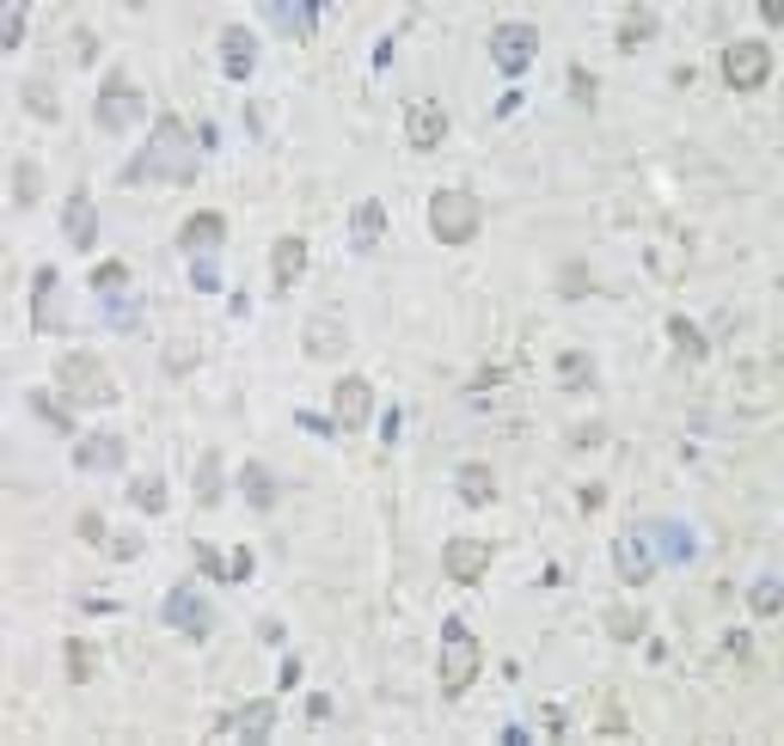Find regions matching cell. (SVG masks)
I'll use <instances>...</instances> for the list:
<instances>
[{"instance_id": "6da1fadb", "label": "cell", "mask_w": 784, "mask_h": 746, "mask_svg": "<svg viewBox=\"0 0 784 746\" xmlns=\"http://www.w3.org/2000/svg\"><path fill=\"white\" fill-rule=\"evenodd\" d=\"M197 166H202V154H197V141H190V129L173 117V111H160L154 117V129H147V147L123 166V183H197Z\"/></svg>"}, {"instance_id": "7a4b0ae2", "label": "cell", "mask_w": 784, "mask_h": 746, "mask_svg": "<svg viewBox=\"0 0 784 746\" xmlns=\"http://www.w3.org/2000/svg\"><path fill=\"white\" fill-rule=\"evenodd\" d=\"M55 386H62L67 404H86V410L117 404V380H111V367L98 361L93 349H67L62 361H55Z\"/></svg>"}, {"instance_id": "3957f363", "label": "cell", "mask_w": 784, "mask_h": 746, "mask_svg": "<svg viewBox=\"0 0 784 746\" xmlns=\"http://www.w3.org/2000/svg\"><path fill=\"white\" fill-rule=\"evenodd\" d=\"M479 668H484L479 637H472L460 618H448V624H441V668H436L441 697H466V692H472V680H479Z\"/></svg>"}, {"instance_id": "277c9868", "label": "cell", "mask_w": 784, "mask_h": 746, "mask_svg": "<svg viewBox=\"0 0 784 746\" xmlns=\"http://www.w3.org/2000/svg\"><path fill=\"white\" fill-rule=\"evenodd\" d=\"M484 227V202L472 197V190H436L429 197V233L441 239V245H472Z\"/></svg>"}, {"instance_id": "5b68a950", "label": "cell", "mask_w": 784, "mask_h": 746, "mask_svg": "<svg viewBox=\"0 0 784 746\" xmlns=\"http://www.w3.org/2000/svg\"><path fill=\"white\" fill-rule=\"evenodd\" d=\"M93 123H98L105 135H129V129H142V123H147V92L129 86L123 74H111L105 86H98V98H93Z\"/></svg>"}, {"instance_id": "8992f818", "label": "cell", "mask_w": 784, "mask_h": 746, "mask_svg": "<svg viewBox=\"0 0 784 746\" xmlns=\"http://www.w3.org/2000/svg\"><path fill=\"white\" fill-rule=\"evenodd\" d=\"M31 330L38 337H62V330H74V306H67V282L55 263H43L38 275H31Z\"/></svg>"}, {"instance_id": "52a82bcc", "label": "cell", "mask_w": 784, "mask_h": 746, "mask_svg": "<svg viewBox=\"0 0 784 746\" xmlns=\"http://www.w3.org/2000/svg\"><path fill=\"white\" fill-rule=\"evenodd\" d=\"M160 618L178 630V637H190V642H202L215 630V606H209V593H202L197 581H178V588L160 600Z\"/></svg>"}, {"instance_id": "ba28073f", "label": "cell", "mask_w": 784, "mask_h": 746, "mask_svg": "<svg viewBox=\"0 0 784 746\" xmlns=\"http://www.w3.org/2000/svg\"><path fill=\"white\" fill-rule=\"evenodd\" d=\"M723 80H730L735 92H760L772 80V43H760V38L730 43V50H723Z\"/></svg>"}, {"instance_id": "9c48e42d", "label": "cell", "mask_w": 784, "mask_h": 746, "mask_svg": "<svg viewBox=\"0 0 784 746\" xmlns=\"http://www.w3.org/2000/svg\"><path fill=\"white\" fill-rule=\"evenodd\" d=\"M533 55H540V31L533 25H496L491 31V62L503 80H521L533 67Z\"/></svg>"}, {"instance_id": "30bf717a", "label": "cell", "mask_w": 784, "mask_h": 746, "mask_svg": "<svg viewBox=\"0 0 784 746\" xmlns=\"http://www.w3.org/2000/svg\"><path fill=\"white\" fill-rule=\"evenodd\" d=\"M491 564H496L491 538H448V545H441V569H448V581H460V588H472Z\"/></svg>"}, {"instance_id": "8fae6325", "label": "cell", "mask_w": 784, "mask_h": 746, "mask_svg": "<svg viewBox=\"0 0 784 746\" xmlns=\"http://www.w3.org/2000/svg\"><path fill=\"white\" fill-rule=\"evenodd\" d=\"M332 422L344 434H356V429L374 422V386L362 380V374H344V380L332 386Z\"/></svg>"}, {"instance_id": "7c38bea8", "label": "cell", "mask_w": 784, "mask_h": 746, "mask_svg": "<svg viewBox=\"0 0 784 746\" xmlns=\"http://www.w3.org/2000/svg\"><path fill=\"white\" fill-rule=\"evenodd\" d=\"M448 129H453V117L436 98H411V105H405V141H411L417 154H436V147L448 141Z\"/></svg>"}, {"instance_id": "4fadbf2b", "label": "cell", "mask_w": 784, "mask_h": 746, "mask_svg": "<svg viewBox=\"0 0 784 746\" xmlns=\"http://www.w3.org/2000/svg\"><path fill=\"white\" fill-rule=\"evenodd\" d=\"M123 459H129L123 434H81V441H74V472H86V477L123 472Z\"/></svg>"}, {"instance_id": "5bb4252c", "label": "cell", "mask_w": 784, "mask_h": 746, "mask_svg": "<svg viewBox=\"0 0 784 746\" xmlns=\"http://www.w3.org/2000/svg\"><path fill=\"white\" fill-rule=\"evenodd\" d=\"M613 569H619V581H631V588H644V581L656 576V550H650V538H644V526L613 538Z\"/></svg>"}, {"instance_id": "9a60e30c", "label": "cell", "mask_w": 784, "mask_h": 746, "mask_svg": "<svg viewBox=\"0 0 784 746\" xmlns=\"http://www.w3.org/2000/svg\"><path fill=\"white\" fill-rule=\"evenodd\" d=\"M62 233H67V245L74 251H98V209H93V190H67V202H62Z\"/></svg>"}, {"instance_id": "2e32d148", "label": "cell", "mask_w": 784, "mask_h": 746, "mask_svg": "<svg viewBox=\"0 0 784 746\" xmlns=\"http://www.w3.org/2000/svg\"><path fill=\"white\" fill-rule=\"evenodd\" d=\"M644 538H650V550L662 557L668 569H687L692 557H699V538H692L680 521H650V526H644Z\"/></svg>"}, {"instance_id": "e0dca14e", "label": "cell", "mask_w": 784, "mask_h": 746, "mask_svg": "<svg viewBox=\"0 0 784 746\" xmlns=\"http://www.w3.org/2000/svg\"><path fill=\"white\" fill-rule=\"evenodd\" d=\"M221 239H227V221L215 209L190 214V221L178 227V251H185V258H221Z\"/></svg>"}, {"instance_id": "ac0fdd59", "label": "cell", "mask_w": 784, "mask_h": 746, "mask_svg": "<svg viewBox=\"0 0 784 746\" xmlns=\"http://www.w3.org/2000/svg\"><path fill=\"white\" fill-rule=\"evenodd\" d=\"M221 74L240 80V86L258 74V38H252L245 25H227V31H221Z\"/></svg>"}, {"instance_id": "d6986e66", "label": "cell", "mask_w": 784, "mask_h": 746, "mask_svg": "<svg viewBox=\"0 0 784 746\" xmlns=\"http://www.w3.org/2000/svg\"><path fill=\"white\" fill-rule=\"evenodd\" d=\"M227 734H233V740H245V746H264L270 734H276V697H252L245 710H233Z\"/></svg>"}, {"instance_id": "ffe728a7", "label": "cell", "mask_w": 784, "mask_h": 746, "mask_svg": "<svg viewBox=\"0 0 784 746\" xmlns=\"http://www.w3.org/2000/svg\"><path fill=\"white\" fill-rule=\"evenodd\" d=\"M306 275V239H276V245H270V288L276 294H294V282H301Z\"/></svg>"}, {"instance_id": "44dd1931", "label": "cell", "mask_w": 784, "mask_h": 746, "mask_svg": "<svg viewBox=\"0 0 784 746\" xmlns=\"http://www.w3.org/2000/svg\"><path fill=\"white\" fill-rule=\"evenodd\" d=\"M301 343H306V355H313V361H344V349H349V330L337 325L332 313H320V318H306Z\"/></svg>"}, {"instance_id": "7402d4cb", "label": "cell", "mask_w": 784, "mask_h": 746, "mask_svg": "<svg viewBox=\"0 0 784 746\" xmlns=\"http://www.w3.org/2000/svg\"><path fill=\"white\" fill-rule=\"evenodd\" d=\"M453 490H460L466 508H491V502H496V472L472 459V465H460V472H453Z\"/></svg>"}, {"instance_id": "603a6c76", "label": "cell", "mask_w": 784, "mask_h": 746, "mask_svg": "<svg viewBox=\"0 0 784 746\" xmlns=\"http://www.w3.org/2000/svg\"><path fill=\"white\" fill-rule=\"evenodd\" d=\"M264 13L276 19L289 38H313V31H320V7H313V0H270Z\"/></svg>"}, {"instance_id": "cb8c5ba5", "label": "cell", "mask_w": 784, "mask_h": 746, "mask_svg": "<svg viewBox=\"0 0 784 746\" xmlns=\"http://www.w3.org/2000/svg\"><path fill=\"white\" fill-rule=\"evenodd\" d=\"M662 38V13H656V7H631V13L619 19V50H644V43H656Z\"/></svg>"}, {"instance_id": "d4e9b609", "label": "cell", "mask_w": 784, "mask_h": 746, "mask_svg": "<svg viewBox=\"0 0 784 746\" xmlns=\"http://www.w3.org/2000/svg\"><path fill=\"white\" fill-rule=\"evenodd\" d=\"M240 490H245V502H252L258 514H270V508H276V496H282L276 472H270V465H258V459H245V472H240Z\"/></svg>"}, {"instance_id": "484cf974", "label": "cell", "mask_w": 784, "mask_h": 746, "mask_svg": "<svg viewBox=\"0 0 784 746\" xmlns=\"http://www.w3.org/2000/svg\"><path fill=\"white\" fill-rule=\"evenodd\" d=\"M98 318H105L111 330H123V337H129V330H142L147 306L135 301V294H98Z\"/></svg>"}, {"instance_id": "4316f807", "label": "cell", "mask_w": 784, "mask_h": 746, "mask_svg": "<svg viewBox=\"0 0 784 746\" xmlns=\"http://www.w3.org/2000/svg\"><path fill=\"white\" fill-rule=\"evenodd\" d=\"M62 661H67V680H74V685H93V680H98V668H105L98 642H86V637H67Z\"/></svg>"}, {"instance_id": "83f0119b", "label": "cell", "mask_w": 784, "mask_h": 746, "mask_svg": "<svg viewBox=\"0 0 784 746\" xmlns=\"http://www.w3.org/2000/svg\"><path fill=\"white\" fill-rule=\"evenodd\" d=\"M380 233H386V209H380V202H356V214H349V245H356V251H374V245H380Z\"/></svg>"}, {"instance_id": "f1b7e54d", "label": "cell", "mask_w": 784, "mask_h": 746, "mask_svg": "<svg viewBox=\"0 0 784 746\" xmlns=\"http://www.w3.org/2000/svg\"><path fill=\"white\" fill-rule=\"evenodd\" d=\"M190 484H197V502H202V508H215V502H221V453H215V446H202V453H197V472H190Z\"/></svg>"}, {"instance_id": "f546056e", "label": "cell", "mask_w": 784, "mask_h": 746, "mask_svg": "<svg viewBox=\"0 0 784 746\" xmlns=\"http://www.w3.org/2000/svg\"><path fill=\"white\" fill-rule=\"evenodd\" d=\"M31 404V417L43 422V429H55V434H74V410H67V398H50V392H31L25 398Z\"/></svg>"}, {"instance_id": "4dcf8cb0", "label": "cell", "mask_w": 784, "mask_h": 746, "mask_svg": "<svg viewBox=\"0 0 784 746\" xmlns=\"http://www.w3.org/2000/svg\"><path fill=\"white\" fill-rule=\"evenodd\" d=\"M38 197H43V166L31 154H19L13 159V202H19V209H31Z\"/></svg>"}, {"instance_id": "1f68e13d", "label": "cell", "mask_w": 784, "mask_h": 746, "mask_svg": "<svg viewBox=\"0 0 784 746\" xmlns=\"http://www.w3.org/2000/svg\"><path fill=\"white\" fill-rule=\"evenodd\" d=\"M558 386L564 392H588V386H595V361H588L583 349H564L558 355Z\"/></svg>"}, {"instance_id": "d6a6232c", "label": "cell", "mask_w": 784, "mask_h": 746, "mask_svg": "<svg viewBox=\"0 0 784 746\" xmlns=\"http://www.w3.org/2000/svg\"><path fill=\"white\" fill-rule=\"evenodd\" d=\"M19 98H25V111L43 123L62 117V98H55V86H43V80H19Z\"/></svg>"}, {"instance_id": "836d02e7", "label": "cell", "mask_w": 784, "mask_h": 746, "mask_svg": "<svg viewBox=\"0 0 784 746\" xmlns=\"http://www.w3.org/2000/svg\"><path fill=\"white\" fill-rule=\"evenodd\" d=\"M668 343H675L687 361H704V355H711V343H704V330L692 325V318H668Z\"/></svg>"}, {"instance_id": "e575fe53", "label": "cell", "mask_w": 784, "mask_h": 746, "mask_svg": "<svg viewBox=\"0 0 784 746\" xmlns=\"http://www.w3.org/2000/svg\"><path fill=\"white\" fill-rule=\"evenodd\" d=\"M607 637L613 642H644V637H650V624H644L631 606H607Z\"/></svg>"}, {"instance_id": "d590c367", "label": "cell", "mask_w": 784, "mask_h": 746, "mask_svg": "<svg viewBox=\"0 0 784 746\" xmlns=\"http://www.w3.org/2000/svg\"><path fill=\"white\" fill-rule=\"evenodd\" d=\"M129 502L142 514H166V477H135L129 484Z\"/></svg>"}, {"instance_id": "8d00e7d4", "label": "cell", "mask_w": 784, "mask_h": 746, "mask_svg": "<svg viewBox=\"0 0 784 746\" xmlns=\"http://www.w3.org/2000/svg\"><path fill=\"white\" fill-rule=\"evenodd\" d=\"M778 600H784L778 576H760L754 588H748V606H754V618H772V612H778Z\"/></svg>"}, {"instance_id": "74e56055", "label": "cell", "mask_w": 784, "mask_h": 746, "mask_svg": "<svg viewBox=\"0 0 784 746\" xmlns=\"http://www.w3.org/2000/svg\"><path fill=\"white\" fill-rule=\"evenodd\" d=\"M93 294H129V263H98L93 270Z\"/></svg>"}, {"instance_id": "f35d334b", "label": "cell", "mask_w": 784, "mask_h": 746, "mask_svg": "<svg viewBox=\"0 0 784 746\" xmlns=\"http://www.w3.org/2000/svg\"><path fill=\"white\" fill-rule=\"evenodd\" d=\"M221 258H190V288L197 294H221Z\"/></svg>"}, {"instance_id": "ab89813d", "label": "cell", "mask_w": 784, "mask_h": 746, "mask_svg": "<svg viewBox=\"0 0 784 746\" xmlns=\"http://www.w3.org/2000/svg\"><path fill=\"white\" fill-rule=\"evenodd\" d=\"M19 43H25V0H13L0 13V50H19Z\"/></svg>"}, {"instance_id": "60d3db41", "label": "cell", "mask_w": 784, "mask_h": 746, "mask_svg": "<svg viewBox=\"0 0 784 746\" xmlns=\"http://www.w3.org/2000/svg\"><path fill=\"white\" fill-rule=\"evenodd\" d=\"M190 557H197V569H202V576H221V581H227V557L209 545V538H197V545H190Z\"/></svg>"}, {"instance_id": "b9f144b4", "label": "cell", "mask_w": 784, "mask_h": 746, "mask_svg": "<svg viewBox=\"0 0 784 746\" xmlns=\"http://www.w3.org/2000/svg\"><path fill=\"white\" fill-rule=\"evenodd\" d=\"M571 98H576V105H595V98H600V86H595V74H588V67H583V62H571Z\"/></svg>"}, {"instance_id": "7bdbcfd3", "label": "cell", "mask_w": 784, "mask_h": 746, "mask_svg": "<svg viewBox=\"0 0 784 746\" xmlns=\"http://www.w3.org/2000/svg\"><path fill=\"white\" fill-rule=\"evenodd\" d=\"M252 576H258V557H252V545H240L227 557V581H252Z\"/></svg>"}, {"instance_id": "ee69618b", "label": "cell", "mask_w": 784, "mask_h": 746, "mask_svg": "<svg viewBox=\"0 0 784 746\" xmlns=\"http://www.w3.org/2000/svg\"><path fill=\"white\" fill-rule=\"evenodd\" d=\"M74 533H81L86 545H111V533H105V514H98V508H86V514H81V526H74Z\"/></svg>"}, {"instance_id": "f6af8a7d", "label": "cell", "mask_w": 784, "mask_h": 746, "mask_svg": "<svg viewBox=\"0 0 784 746\" xmlns=\"http://www.w3.org/2000/svg\"><path fill=\"white\" fill-rule=\"evenodd\" d=\"M294 422H301L306 434H344V429H337L332 417H313V410H301V417H294Z\"/></svg>"}, {"instance_id": "bcb514c9", "label": "cell", "mask_w": 784, "mask_h": 746, "mask_svg": "<svg viewBox=\"0 0 784 746\" xmlns=\"http://www.w3.org/2000/svg\"><path fill=\"white\" fill-rule=\"evenodd\" d=\"M111 557H117V564H135V557H142V538H111Z\"/></svg>"}, {"instance_id": "7dc6e473", "label": "cell", "mask_w": 784, "mask_h": 746, "mask_svg": "<svg viewBox=\"0 0 784 746\" xmlns=\"http://www.w3.org/2000/svg\"><path fill=\"white\" fill-rule=\"evenodd\" d=\"M558 288H564V294H571V301H576V294H588V288H595V282H588L583 270H564V282H558Z\"/></svg>"}, {"instance_id": "c3c4849f", "label": "cell", "mask_w": 784, "mask_h": 746, "mask_svg": "<svg viewBox=\"0 0 784 746\" xmlns=\"http://www.w3.org/2000/svg\"><path fill=\"white\" fill-rule=\"evenodd\" d=\"M723 649H730V661H754V642H748V637H735V630L723 637Z\"/></svg>"}, {"instance_id": "681fc988", "label": "cell", "mask_w": 784, "mask_h": 746, "mask_svg": "<svg viewBox=\"0 0 784 746\" xmlns=\"http://www.w3.org/2000/svg\"><path fill=\"white\" fill-rule=\"evenodd\" d=\"M306 716H313V722H332V697L313 692V697H306Z\"/></svg>"}, {"instance_id": "f907efd6", "label": "cell", "mask_w": 784, "mask_h": 746, "mask_svg": "<svg viewBox=\"0 0 784 746\" xmlns=\"http://www.w3.org/2000/svg\"><path fill=\"white\" fill-rule=\"evenodd\" d=\"M545 728H552V734H558V740H564V734H571V716H564V710L552 704V710H545Z\"/></svg>"}, {"instance_id": "816d5d0a", "label": "cell", "mask_w": 784, "mask_h": 746, "mask_svg": "<svg viewBox=\"0 0 784 746\" xmlns=\"http://www.w3.org/2000/svg\"><path fill=\"white\" fill-rule=\"evenodd\" d=\"M197 361V349H190V343H178V349H166V367H190Z\"/></svg>"}, {"instance_id": "f5cc1de1", "label": "cell", "mask_w": 784, "mask_h": 746, "mask_svg": "<svg viewBox=\"0 0 784 746\" xmlns=\"http://www.w3.org/2000/svg\"><path fill=\"white\" fill-rule=\"evenodd\" d=\"M399 422H405V417H399V404H393V410L380 417V434H386V441H399Z\"/></svg>"}, {"instance_id": "db71d44e", "label": "cell", "mask_w": 784, "mask_h": 746, "mask_svg": "<svg viewBox=\"0 0 784 746\" xmlns=\"http://www.w3.org/2000/svg\"><path fill=\"white\" fill-rule=\"evenodd\" d=\"M600 434H607V429H600V422H588V429H576V434H571V441H576V446H595Z\"/></svg>"}]
</instances>
